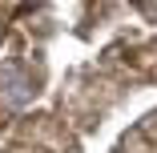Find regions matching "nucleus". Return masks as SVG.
Masks as SVG:
<instances>
[{
	"label": "nucleus",
	"instance_id": "1",
	"mask_svg": "<svg viewBox=\"0 0 157 153\" xmlns=\"http://www.w3.org/2000/svg\"><path fill=\"white\" fill-rule=\"evenodd\" d=\"M0 89H4V101H8V105H24L28 97H33V85H28L24 73H16V69L0 77Z\"/></svg>",
	"mask_w": 157,
	"mask_h": 153
}]
</instances>
